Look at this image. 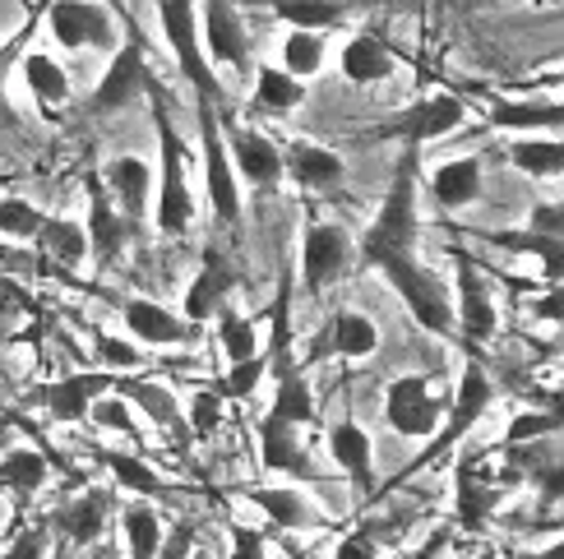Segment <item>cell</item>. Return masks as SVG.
Wrapping results in <instances>:
<instances>
[{
  "label": "cell",
  "instance_id": "cell-1",
  "mask_svg": "<svg viewBox=\"0 0 564 559\" xmlns=\"http://www.w3.org/2000/svg\"><path fill=\"white\" fill-rule=\"evenodd\" d=\"M421 149L416 144H398V162L389 176V190L375 208V218L357 237V264L375 268L389 254H412L421 241Z\"/></svg>",
  "mask_w": 564,
  "mask_h": 559
},
{
  "label": "cell",
  "instance_id": "cell-2",
  "mask_svg": "<svg viewBox=\"0 0 564 559\" xmlns=\"http://www.w3.org/2000/svg\"><path fill=\"white\" fill-rule=\"evenodd\" d=\"M149 107H153V125H158V167H153V208L149 222L158 227V237H185L195 227V185H191V144L181 139V130L172 125V111L162 102L158 79L149 84Z\"/></svg>",
  "mask_w": 564,
  "mask_h": 559
},
{
  "label": "cell",
  "instance_id": "cell-3",
  "mask_svg": "<svg viewBox=\"0 0 564 559\" xmlns=\"http://www.w3.org/2000/svg\"><path fill=\"white\" fill-rule=\"evenodd\" d=\"M496 407V380H490V370H486V361L467 347V361H463V375H458V384L449 388V403H444V416H440V430L426 439V449H421V458H412L403 472H398V481H408V476H416V472H426L431 462H440V458H449L467 435H473L477 426H481V416Z\"/></svg>",
  "mask_w": 564,
  "mask_h": 559
},
{
  "label": "cell",
  "instance_id": "cell-4",
  "mask_svg": "<svg viewBox=\"0 0 564 559\" xmlns=\"http://www.w3.org/2000/svg\"><path fill=\"white\" fill-rule=\"evenodd\" d=\"M375 273L393 287V296L403 300V310L416 319V329H426L431 338H458L454 333V292L444 283V273H435L431 264H421V254H389V260L375 264Z\"/></svg>",
  "mask_w": 564,
  "mask_h": 559
},
{
  "label": "cell",
  "instance_id": "cell-5",
  "mask_svg": "<svg viewBox=\"0 0 564 559\" xmlns=\"http://www.w3.org/2000/svg\"><path fill=\"white\" fill-rule=\"evenodd\" d=\"M195 121H199V162H204V199H208V213L223 231H237L241 213H246V199H241V180L237 167H231V153H227V125H223V107L195 98Z\"/></svg>",
  "mask_w": 564,
  "mask_h": 559
},
{
  "label": "cell",
  "instance_id": "cell-6",
  "mask_svg": "<svg viewBox=\"0 0 564 559\" xmlns=\"http://www.w3.org/2000/svg\"><path fill=\"white\" fill-rule=\"evenodd\" d=\"M467 116H473V107H467V98H458V92H426V98L408 102L403 111L384 116L375 130L361 134V144H440V139H449L467 125Z\"/></svg>",
  "mask_w": 564,
  "mask_h": 559
},
{
  "label": "cell",
  "instance_id": "cell-7",
  "mask_svg": "<svg viewBox=\"0 0 564 559\" xmlns=\"http://www.w3.org/2000/svg\"><path fill=\"white\" fill-rule=\"evenodd\" d=\"M158 10V29H162V42L181 69V79L195 88V98H208V102H227V88L218 79V69L208 65L204 56V42H199V10L195 0H153Z\"/></svg>",
  "mask_w": 564,
  "mask_h": 559
},
{
  "label": "cell",
  "instance_id": "cell-8",
  "mask_svg": "<svg viewBox=\"0 0 564 559\" xmlns=\"http://www.w3.org/2000/svg\"><path fill=\"white\" fill-rule=\"evenodd\" d=\"M357 264V237L334 222V218H311L301 227V250H296V277L305 296H324L328 287H338L343 277H351Z\"/></svg>",
  "mask_w": 564,
  "mask_h": 559
},
{
  "label": "cell",
  "instance_id": "cell-9",
  "mask_svg": "<svg viewBox=\"0 0 564 559\" xmlns=\"http://www.w3.org/2000/svg\"><path fill=\"white\" fill-rule=\"evenodd\" d=\"M454 254V333L467 347H481L500 333V306H496V287H490L486 268L473 260L467 250H449Z\"/></svg>",
  "mask_w": 564,
  "mask_h": 559
},
{
  "label": "cell",
  "instance_id": "cell-10",
  "mask_svg": "<svg viewBox=\"0 0 564 559\" xmlns=\"http://www.w3.org/2000/svg\"><path fill=\"white\" fill-rule=\"evenodd\" d=\"M449 388L435 375H398L384 384V421L398 439H431L440 430Z\"/></svg>",
  "mask_w": 564,
  "mask_h": 559
},
{
  "label": "cell",
  "instance_id": "cell-11",
  "mask_svg": "<svg viewBox=\"0 0 564 559\" xmlns=\"http://www.w3.org/2000/svg\"><path fill=\"white\" fill-rule=\"evenodd\" d=\"M46 33L61 52H116L121 29L102 0H46Z\"/></svg>",
  "mask_w": 564,
  "mask_h": 559
},
{
  "label": "cell",
  "instance_id": "cell-12",
  "mask_svg": "<svg viewBox=\"0 0 564 559\" xmlns=\"http://www.w3.org/2000/svg\"><path fill=\"white\" fill-rule=\"evenodd\" d=\"M199 10V42H204V56L208 65H223L231 69V79H246L254 69L250 56V29H246V14L237 0H195Z\"/></svg>",
  "mask_w": 564,
  "mask_h": 559
},
{
  "label": "cell",
  "instance_id": "cell-13",
  "mask_svg": "<svg viewBox=\"0 0 564 559\" xmlns=\"http://www.w3.org/2000/svg\"><path fill=\"white\" fill-rule=\"evenodd\" d=\"M149 84H153V69H149L144 46L139 42H116V52H107V69L88 92V111L93 116H121V111H130L139 98H144Z\"/></svg>",
  "mask_w": 564,
  "mask_h": 559
},
{
  "label": "cell",
  "instance_id": "cell-14",
  "mask_svg": "<svg viewBox=\"0 0 564 559\" xmlns=\"http://www.w3.org/2000/svg\"><path fill=\"white\" fill-rule=\"evenodd\" d=\"M84 195H88V218H84V237H88V260L98 268H111L121 254L130 250L134 222L116 208V199L107 195V185L98 180V172L84 176Z\"/></svg>",
  "mask_w": 564,
  "mask_h": 559
},
{
  "label": "cell",
  "instance_id": "cell-15",
  "mask_svg": "<svg viewBox=\"0 0 564 559\" xmlns=\"http://www.w3.org/2000/svg\"><path fill=\"white\" fill-rule=\"evenodd\" d=\"M375 352H380V324L361 310H334L315 333L311 352L301 357V365L311 370L319 361H370Z\"/></svg>",
  "mask_w": 564,
  "mask_h": 559
},
{
  "label": "cell",
  "instance_id": "cell-16",
  "mask_svg": "<svg viewBox=\"0 0 564 559\" xmlns=\"http://www.w3.org/2000/svg\"><path fill=\"white\" fill-rule=\"evenodd\" d=\"M111 370H75V375H61L52 384H37L29 393V403L37 412H46L56 426H84L88 421V407L111 393Z\"/></svg>",
  "mask_w": 564,
  "mask_h": 559
},
{
  "label": "cell",
  "instance_id": "cell-17",
  "mask_svg": "<svg viewBox=\"0 0 564 559\" xmlns=\"http://www.w3.org/2000/svg\"><path fill=\"white\" fill-rule=\"evenodd\" d=\"M237 287H241L237 264H231L218 245H208L204 260H199V268H195V277H191V287H185V296H181V315L204 329V324H214L218 310L231 306Z\"/></svg>",
  "mask_w": 564,
  "mask_h": 559
},
{
  "label": "cell",
  "instance_id": "cell-18",
  "mask_svg": "<svg viewBox=\"0 0 564 559\" xmlns=\"http://www.w3.org/2000/svg\"><path fill=\"white\" fill-rule=\"evenodd\" d=\"M227 153H231V167H237V180L250 185L254 195H278L288 172H282V144L269 139L264 130H250V125H231L227 130Z\"/></svg>",
  "mask_w": 564,
  "mask_h": 559
},
{
  "label": "cell",
  "instance_id": "cell-19",
  "mask_svg": "<svg viewBox=\"0 0 564 559\" xmlns=\"http://www.w3.org/2000/svg\"><path fill=\"white\" fill-rule=\"evenodd\" d=\"M505 504V491L500 481L490 476L486 458H458L454 468V518L463 531H486L490 523H496Z\"/></svg>",
  "mask_w": 564,
  "mask_h": 559
},
{
  "label": "cell",
  "instance_id": "cell-20",
  "mask_svg": "<svg viewBox=\"0 0 564 559\" xmlns=\"http://www.w3.org/2000/svg\"><path fill=\"white\" fill-rule=\"evenodd\" d=\"M254 439H260V462L264 472L278 476H292V481H315V462H311V430L292 426V421H278V416H260L254 426Z\"/></svg>",
  "mask_w": 564,
  "mask_h": 559
},
{
  "label": "cell",
  "instance_id": "cell-21",
  "mask_svg": "<svg viewBox=\"0 0 564 559\" xmlns=\"http://www.w3.org/2000/svg\"><path fill=\"white\" fill-rule=\"evenodd\" d=\"M121 324L130 342L139 347H181V342H195L199 338V324H191L181 310L162 306L153 296H126L121 300Z\"/></svg>",
  "mask_w": 564,
  "mask_h": 559
},
{
  "label": "cell",
  "instance_id": "cell-22",
  "mask_svg": "<svg viewBox=\"0 0 564 559\" xmlns=\"http://www.w3.org/2000/svg\"><path fill=\"white\" fill-rule=\"evenodd\" d=\"M19 84L29 88V98L37 107L42 121H61V111L75 102V84H69V69L61 56H52L46 46H29V52L19 56Z\"/></svg>",
  "mask_w": 564,
  "mask_h": 559
},
{
  "label": "cell",
  "instance_id": "cell-23",
  "mask_svg": "<svg viewBox=\"0 0 564 559\" xmlns=\"http://www.w3.org/2000/svg\"><path fill=\"white\" fill-rule=\"evenodd\" d=\"M98 180L107 185V195L116 199V208L144 227L149 222V208H153V162L139 157V153H116L98 167Z\"/></svg>",
  "mask_w": 564,
  "mask_h": 559
},
{
  "label": "cell",
  "instance_id": "cell-24",
  "mask_svg": "<svg viewBox=\"0 0 564 559\" xmlns=\"http://www.w3.org/2000/svg\"><path fill=\"white\" fill-rule=\"evenodd\" d=\"M282 172L296 190L305 195H328L338 190L343 176H347V162L338 149L319 144V139H292V144H282Z\"/></svg>",
  "mask_w": 564,
  "mask_h": 559
},
{
  "label": "cell",
  "instance_id": "cell-25",
  "mask_svg": "<svg viewBox=\"0 0 564 559\" xmlns=\"http://www.w3.org/2000/svg\"><path fill=\"white\" fill-rule=\"evenodd\" d=\"M481 121L496 134H560L564 107L560 98H486Z\"/></svg>",
  "mask_w": 564,
  "mask_h": 559
},
{
  "label": "cell",
  "instance_id": "cell-26",
  "mask_svg": "<svg viewBox=\"0 0 564 559\" xmlns=\"http://www.w3.org/2000/svg\"><path fill=\"white\" fill-rule=\"evenodd\" d=\"M486 190V157L481 153H458L435 162V172L426 176V195L444 208V213H463L473 208Z\"/></svg>",
  "mask_w": 564,
  "mask_h": 559
},
{
  "label": "cell",
  "instance_id": "cell-27",
  "mask_svg": "<svg viewBox=\"0 0 564 559\" xmlns=\"http://www.w3.org/2000/svg\"><path fill=\"white\" fill-rule=\"evenodd\" d=\"M338 75L351 88H375V84H389L398 75V52L370 29H357L351 37H343L338 46Z\"/></svg>",
  "mask_w": 564,
  "mask_h": 559
},
{
  "label": "cell",
  "instance_id": "cell-28",
  "mask_svg": "<svg viewBox=\"0 0 564 559\" xmlns=\"http://www.w3.org/2000/svg\"><path fill=\"white\" fill-rule=\"evenodd\" d=\"M246 504L250 508H260V514L278 527V531H319L328 523L324 508L296 491V485H250L246 491Z\"/></svg>",
  "mask_w": 564,
  "mask_h": 559
},
{
  "label": "cell",
  "instance_id": "cell-29",
  "mask_svg": "<svg viewBox=\"0 0 564 559\" xmlns=\"http://www.w3.org/2000/svg\"><path fill=\"white\" fill-rule=\"evenodd\" d=\"M324 449H328V458H334V468L357 485V491H370V481H375V439H370V430L357 421V416H338V421H328Z\"/></svg>",
  "mask_w": 564,
  "mask_h": 559
},
{
  "label": "cell",
  "instance_id": "cell-30",
  "mask_svg": "<svg viewBox=\"0 0 564 559\" xmlns=\"http://www.w3.org/2000/svg\"><path fill=\"white\" fill-rule=\"evenodd\" d=\"M490 250H505L513 260H532L542 268V283H560L564 277V237H542L528 227H500V231H467Z\"/></svg>",
  "mask_w": 564,
  "mask_h": 559
},
{
  "label": "cell",
  "instance_id": "cell-31",
  "mask_svg": "<svg viewBox=\"0 0 564 559\" xmlns=\"http://www.w3.org/2000/svg\"><path fill=\"white\" fill-rule=\"evenodd\" d=\"M98 468L121 485V495H134V500H167V495H181V485L162 476L144 453L134 449H98Z\"/></svg>",
  "mask_w": 564,
  "mask_h": 559
},
{
  "label": "cell",
  "instance_id": "cell-32",
  "mask_svg": "<svg viewBox=\"0 0 564 559\" xmlns=\"http://www.w3.org/2000/svg\"><path fill=\"white\" fill-rule=\"evenodd\" d=\"M107 523H111V491L93 485V491H84V495H69L46 527L61 531L69 546H98Z\"/></svg>",
  "mask_w": 564,
  "mask_h": 559
},
{
  "label": "cell",
  "instance_id": "cell-33",
  "mask_svg": "<svg viewBox=\"0 0 564 559\" xmlns=\"http://www.w3.org/2000/svg\"><path fill=\"white\" fill-rule=\"evenodd\" d=\"M111 393H121V398L144 416V421H153L158 430L181 426V398H176V388L167 380H153V375H144V370H130V375L111 380Z\"/></svg>",
  "mask_w": 564,
  "mask_h": 559
},
{
  "label": "cell",
  "instance_id": "cell-34",
  "mask_svg": "<svg viewBox=\"0 0 564 559\" xmlns=\"http://www.w3.org/2000/svg\"><path fill=\"white\" fill-rule=\"evenodd\" d=\"M505 157L513 172H523L528 180H560L564 176V144L560 134H509Z\"/></svg>",
  "mask_w": 564,
  "mask_h": 559
},
{
  "label": "cell",
  "instance_id": "cell-35",
  "mask_svg": "<svg viewBox=\"0 0 564 559\" xmlns=\"http://www.w3.org/2000/svg\"><path fill=\"white\" fill-rule=\"evenodd\" d=\"M269 384H273L269 416H278V421H292V426H305V430L319 421V398L311 388V370H305V365L282 370V375H273Z\"/></svg>",
  "mask_w": 564,
  "mask_h": 559
},
{
  "label": "cell",
  "instance_id": "cell-36",
  "mask_svg": "<svg viewBox=\"0 0 564 559\" xmlns=\"http://www.w3.org/2000/svg\"><path fill=\"white\" fill-rule=\"evenodd\" d=\"M305 102V84L288 75L282 65H254L250 69V111L254 116H292Z\"/></svg>",
  "mask_w": 564,
  "mask_h": 559
},
{
  "label": "cell",
  "instance_id": "cell-37",
  "mask_svg": "<svg viewBox=\"0 0 564 559\" xmlns=\"http://www.w3.org/2000/svg\"><path fill=\"white\" fill-rule=\"evenodd\" d=\"M33 250L42 254L46 264H56V268H79L88 260L84 222L61 218V213H46L42 227H37V237H33Z\"/></svg>",
  "mask_w": 564,
  "mask_h": 559
},
{
  "label": "cell",
  "instance_id": "cell-38",
  "mask_svg": "<svg viewBox=\"0 0 564 559\" xmlns=\"http://www.w3.org/2000/svg\"><path fill=\"white\" fill-rule=\"evenodd\" d=\"M42 14H46V0H33L29 14H23V23H19V29L6 42H0V125H6V130H19V111L10 102V79H14V69H19V56L29 52L33 37H37Z\"/></svg>",
  "mask_w": 564,
  "mask_h": 559
},
{
  "label": "cell",
  "instance_id": "cell-39",
  "mask_svg": "<svg viewBox=\"0 0 564 559\" xmlns=\"http://www.w3.org/2000/svg\"><path fill=\"white\" fill-rule=\"evenodd\" d=\"M269 14L282 19L288 29H305V33H328L343 29L357 10V0H264Z\"/></svg>",
  "mask_w": 564,
  "mask_h": 559
},
{
  "label": "cell",
  "instance_id": "cell-40",
  "mask_svg": "<svg viewBox=\"0 0 564 559\" xmlns=\"http://www.w3.org/2000/svg\"><path fill=\"white\" fill-rule=\"evenodd\" d=\"M260 324H264V319L241 315L237 306L218 310V315H214V342H218L223 361H246V357H254V352H260V347H264Z\"/></svg>",
  "mask_w": 564,
  "mask_h": 559
},
{
  "label": "cell",
  "instance_id": "cell-41",
  "mask_svg": "<svg viewBox=\"0 0 564 559\" xmlns=\"http://www.w3.org/2000/svg\"><path fill=\"white\" fill-rule=\"evenodd\" d=\"M46 476H52V462H46V453L37 449H6L0 453V485L14 495V500H33Z\"/></svg>",
  "mask_w": 564,
  "mask_h": 559
},
{
  "label": "cell",
  "instance_id": "cell-42",
  "mask_svg": "<svg viewBox=\"0 0 564 559\" xmlns=\"http://www.w3.org/2000/svg\"><path fill=\"white\" fill-rule=\"evenodd\" d=\"M324 61H328L324 33H305V29H288V33H282V42H278V65L288 69V75H296L301 84L315 79L319 69H324Z\"/></svg>",
  "mask_w": 564,
  "mask_h": 559
},
{
  "label": "cell",
  "instance_id": "cell-43",
  "mask_svg": "<svg viewBox=\"0 0 564 559\" xmlns=\"http://www.w3.org/2000/svg\"><path fill=\"white\" fill-rule=\"evenodd\" d=\"M260 384H269V357H264V347L254 357H246V361H227L223 375L208 380V388H214L223 403H250L254 393H260Z\"/></svg>",
  "mask_w": 564,
  "mask_h": 559
},
{
  "label": "cell",
  "instance_id": "cell-44",
  "mask_svg": "<svg viewBox=\"0 0 564 559\" xmlns=\"http://www.w3.org/2000/svg\"><path fill=\"white\" fill-rule=\"evenodd\" d=\"M121 531H126V555L130 559H153L162 541V514L153 500H130L121 508Z\"/></svg>",
  "mask_w": 564,
  "mask_h": 559
},
{
  "label": "cell",
  "instance_id": "cell-45",
  "mask_svg": "<svg viewBox=\"0 0 564 559\" xmlns=\"http://www.w3.org/2000/svg\"><path fill=\"white\" fill-rule=\"evenodd\" d=\"M536 439H560V407H528L505 426L496 449H513V445H536Z\"/></svg>",
  "mask_w": 564,
  "mask_h": 559
},
{
  "label": "cell",
  "instance_id": "cell-46",
  "mask_svg": "<svg viewBox=\"0 0 564 559\" xmlns=\"http://www.w3.org/2000/svg\"><path fill=\"white\" fill-rule=\"evenodd\" d=\"M42 208L33 199H19V195H0V237L6 241H33L37 227H42Z\"/></svg>",
  "mask_w": 564,
  "mask_h": 559
},
{
  "label": "cell",
  "instance_id": "cell-47",
  "mask_svg": "<svg viewBox=\"0 0 564 559\" xmlns=\"http://www.w3.org/2000/svg\"><path fill=\"white\" fill-rule=\"evenodd\" d=\"M93 352H98V370H111V375L144 370V352H139V342H130V338L98 333V338H93Z\"/></svg>",
  "mask_w": 564,
  "mask_h": 559
},
{
  "label": "cell",
  "instance_id": "cell-48",
  "mask_svg": "<svg viewBox=\"0 0 564 559\" xmlns=\"http://www.w3.org/2000/svg\"><path fill=\"white\" fill-rule=\"evenodd\" d=\"M46 260L33 250V241H6L0 237V283H23V277H42Z\"/></svg>",
  "mask_w": 564,
  "mask_h": 559
},
{
  "label": "cell",
  "instance_id": "cell-49",
  "mask_svg": "<svg viewBox=\"0 0 564 559\" xmlns=\"http://www.w3.org/2000/svg\"><path fill=\"white\" fill-rule=\"evenodd\" d=\"M88 426H98L107 435H134V407L121 393H102V398L88 407Z\"/></svg>",
  "mask_w": 564,
  "mask_h": 559
},
{
  "label": "cell",
  "instance_id": "cell-50",
  "mask_svg": "<svg viewBox=\"0 0 564 559\" xmlns=\"http://www.w3.org/2000/svg\"><path fill=\"white\" fill-rule=\"evenodd\" d=\"M195 541H199V527L191 518H176L172 527H162V541H158V555L153 559H191L195 555Z\"/></svg>",
  "mask_w": 564,
  "mask_h": 559
},
{
  "label": "cell",
  "instance_id": "cell-51",
  "mask_svg": "<svg viewBox=\"0 0 564 559\" xmlns=\"http://www.w3.org/2000/svg\"><path fill=\"white\" fill-rule=\"evenodd\" d=\"M46 546H52V527L29 523L19 537H10V546H6V555H0V559H46Z\"/></svg>",
  "mask_w": 564,
  "mask_h": 559
},
{
  "label": "cell",
  "instance_id": "cell-52",
  "mask_svg": "<svg viewBox=\"0 0 564 559\" xmlns=\"http://www.w3.org/2000/svg\"><path fill=\"white\" fill-rule=\"evenodd\" d=\"M227 550L231 559H269V541L260 527H246V523H231L227 527Z\"/></svg>",
  "mask_w": 564,
  "mask_h": 559
},
{
  "label": "cell",
  "instance_id": "cell-53",
  "mask_svg": "<svg viewBox=\"0 0 564 559\" xmlns=\"http://www.w3.org/2000/svg\"><path fill=\"white\" fill-rule=\"evenodd\" d=\"M528 231H542V237H564V199H536L523 218Z\"/></svg>",
  "mask_w": 564,
  "mask_h": 559
},
{
  "label": "cell",
  "instance_id": "cell-54",
  "mask_svg": "<svg viewBox=\"0 0 564 559\" xmlns=\"http://www.w3.org/2000/svg\"><path fill=\"white\" fill-rule=\"evenodd\" d=\"M334 559H380V537H375L370 527L343 531L338 546H334Z\"/></svg>",
  "mask_w": 564,
  "mask_h": 559
},
{
  "label": "cell",
  "instance_id": "cell-55",
  "mask_svg": "<svg viewBox=\"0 0 564 559\" xmlns=\"http://www.w3.org/2000/svg\"><path fill=\"white\" fill-rule=\"evenodd\" d=\"M223 407H227V403L218 398V393H214V388H208V384H204V388L195 393V403H191V416H195V430H199V435H214V430H218V421H223Z\"/></svg>",
  "mask_w": 564,
  "mask_h": 559
},
{
  "label": "cell",
  "instance_id": "cell-56",
  "mask_svg": "<svg viewBox=\"0 0 564 559\" xmlns=\"http://www.w3.org/2000/svg\"><path fill=\"white\" fill-rule=\"evenodd\" d=\"M528 310L542 324H564V292H560V283H546L542 296H528Z\"/></svg>",
  "mask_w": 564,
  "mask_h": 559
},
{
  "label": "cell",
  "instance_id": "cell-57",
  "mask_svg": "<svg viewBox=\"0 0 564 559\" xmlns=\"http://www.w3.org/2000/svg\"><path fill=\"white\" fill-rule=\"evenodd\" d=\"M513 559H564V541H546L542 550H523V555H513Z\"/></svg>",
  "mask_w": 564,
  "mask_h": 559
},
{
  "label": "cell",
  "instance_id": "cell-58",
  "mask_svg": "<svg viewBox=\"0 0 564 559\" xmlns=\"http://www.w3.org/2000/svg\"><path fill=\"white\" fill-rule=\"evenodd\" d=\"M477 559H505V555H500V550H481Z\"/></svg>",
  "mask_w": 564,
  "mask_h": 559
}]
</instances>
